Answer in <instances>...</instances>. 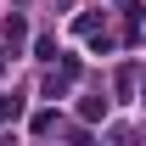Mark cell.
<instances>
[{
    "mask_svg": "<svg viewBox=\"0 0 146 146\" xmlns=\"http://www.w3.org/2000/svg\"><path fill=\"white\" fill-rule=\"evenodd\" d=\"M28 39V28H23V17H6V45H23Z\"/></svg>",
    "mask_w": 146,
    "mask_h": 146,
    "instance_id": "4",
    "label": "cell"
},
{
    "mask_svg": "<svg viewBox=\"0 0 146 146\" xmlns=\"http://www.w3.org/2000/svg\"><path fill=\"white\" fill-rule=\"evenodd\" d=\"M79 112H84V118L96 124V118H107V101H96V96H84V101H79Z\"/></svg>",
    "mask_w": 146,
    "mask_h": 146,
    "instance_id": "3",
    "label": "cell"
},
{
    "mask_svg": "<svg viewBox=\"0 0 146 146\" xmlns=\"http://www.w3.org/2000/svg\"><path fill=\"white\" fill-rule=\"evenodd\" d=\"M34 56H39V62H56V39L39 34V39H34Z\"/></svg>",
    "mask_w": 146,
    "mask_h": 146,
    "instance_id": "5",
    "label": "cell"
},
{
    "mask_svg": "<svg viewBox=\"0 0 146 146\" xmlns=\"http://www.w3.org/2000/svg\"><path fill=\"white\" fill-rule=\"evenodd\" d=\"M23 118V96H0V129Z\"/></svg>",
    "mask_w": 146,
    "mask_h": 146,
    "instance_id": "2",
    "label": "cell"
},
{
    "mask_svg": "<svg viewBox=\"0 0 146 146\" xmlns=\"http://www.w3.org/2000/svg\"><path fill=\"white\" fill-rule=\"evenodd\" d=\"M28 129H34V135H56V112H39V118H34Z\"/></svg>",
    "mask_w": 146,
    "mask_h": 146,
    "instance_id": "6",
    "label": "cell"
},
{
    "mask_svg": "<svg viewBox=\"0 0 146 146\" xmlns=\"http://www.w3.org/2000/svg\"><path fill=\"white\" fill-rule=\"evenodd\" d=\"M73 73H79V62H73V56H62V68H56V73H45V96H51V101H62V96H68Z\"/></svg>",
    "mask_w": 146,
    "mask_h": 146,
    "instance_id": "1",
    "label": "cell"
}]
</instances>
